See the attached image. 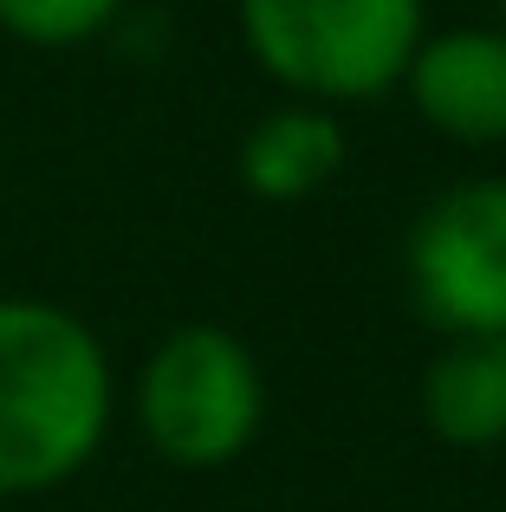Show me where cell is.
I'll use <instances>...</instances> for the list:
<instances>
[{"label":"cell","mask_w":506,"mask_h":512,"mask_svg":"<svg viewBox=\"0 0 506 512\" xmlns=\"http://www.w3.org/2000/svg\"><path fill=\"white\" fill-rule=\"evenodd\" d=\"M117 415L104 338L59 299H0V500L59 493L98 461Z\"/></svg>","instance_id":"1"},{"label":"cell","mask_w":506,"mask_h":512,"mask_svg":"<svg viewBox=\"0 0 506 512\" xmlns=\"http://www.w3.org/2000/svg\"><path fill=\"white\" fill-rule=\"evenodd\" d=\"M247 59L299 104H370L403 85L429 0H234Z\"/></svg>","instance_id":"2"},{"label":"cell","mask_w":506,"mask_h":512,"mask_svg":"<svg viewBox=\"0 0 506 512\" xmlns=\"http://www.w3.org/2000/svg\"><path fill=\"white\" fill-rule=\"evenodd\" d=\"M130 415L156 461L182 474L234 467L266 428V370L228 325H176L150 344L130 383Z\"/></svg>","instance_id":"3"},{"label":"cell","mask_w":506,"mask_h":512,"mask_svg":"<svg viewBox=\"0 0 506 512\" xmlns=\"http://www.w3.org/2000/svg\"><path fill=\"white\" fill-rule=\"evenodd\" d=\"M409 299L442 338H506V175L442 188L409 227Z\"/></svg>","instance_id":"4"},{"label":"cell","mask_w":506,"mask_h":512,"mask_svg":"<svg viewBox=\"0 0 506 512\" xmlns=\"http://www.w3.org/2000/svg\"><path fill=\"white\" fill-rule=\"evenodd\" d=\"M403 91L435 137L494 150V143H506V33L500 26L422 33Z\"/></svg>","instance_id":"5"},{"label":"cell","mask_w":506,"mask_h":512,"mask_svg":"<svg viewBox=\"0 0 506 512\" xmlns=\"http://www.w3.org/2000/svg\"><path fill=\"white\" fill-rule=\"evenodd\" d=\"M344 150H351V137H344L338 111L286 98L279 111H266L260 124L241 137V150H234V175H241V188L253 201L286 208V201L318 195V188L344 169Z\"/></svg>","instance_id":"6"},{"label":"cell","mask_w":506,"mask_h":512,"mask_svg":"<svg viewBox=\"0 0 506 512\" xmlns=\"http://www.w3.org/2000/svg\"><path fill=\"white\" fill-rule=\"evenodd\" d=\"M416 409L442 448L506 441V338H442L422 363Z\"/></svg>","instance_id":"7"},{"label":"cell","mask_w":506,"mask_h":512,"mask_svg":"<svg viewBox=\"0 0 506 512\" xmlns=\"http://www.w3.org/2000/svg\"><path fill=\"white\" fill-rule=\"evenodd\" d=\"M130 0H0V33L33 52H72L104 39Z\"/></svg>","instance_id":"8"},{"label":"cell","mask_w":506,"mask_h":512,"mask_svg":"<svg viewBox=\"0 0 506 512\" xmlns=\"http://www.w3.org/2000/svg\"><path fill=\"white\" fill-rule=\"evenodd\" d=\"M500 33H506V0H500Z\"/></svg>","instance_id":"9"}]
</instances>
